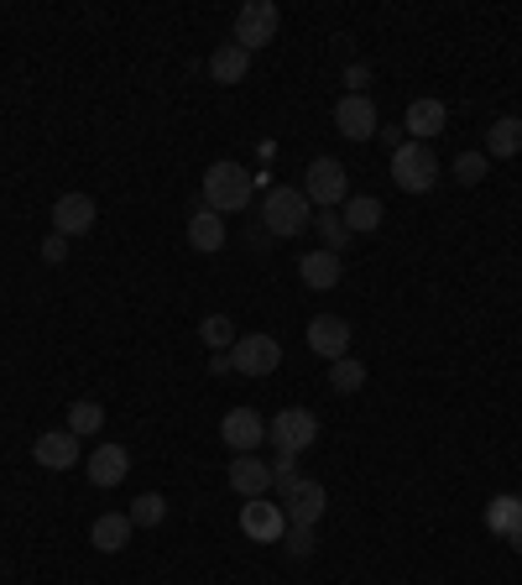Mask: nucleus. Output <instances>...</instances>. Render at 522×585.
<instances>
[{"mask_svg":"<svg viewBox=\"0 0 522 585\" xmlns=\"http://www.w3.org/2000/svg\"><path fill=\"white\" fill-rule=\"evenodd\" d=\"M486 167H491V158H486V152H460V158H455V178L470 188V183L486 178Z\"/></svg>","mask_w":522,"mask_h":585,"instance_id":"c756f323","label":"nucleus"},{"mask_svg":"<svg viewBox=\"0 0 522 585\" xmlns=\"http://www.w3.org/2000/svg\"><path fill=\"white\" fill-rule=\"evenodd\" d=\"M335 131H340L345 142H371V137L382 131V121H377V105L366 100V95H345V100L335 105Z\"/></svg>","mask_w":522,"mask_h":585,"instance_id":"6e6552de","label":"nucleus"},{"mask_svg":"<svg viewBox=\"0 0 522 585\" xmlns=\"http://www.w3.org/2000/svg\"><path fill=\"white\" fill-rule=\"evenodd\" d=\"M100 424H105V408L100 403H89V398H84V403L68 408V434H74V440H84V434H100Z\"/></svg>","mask_w":522,"mask_h":585,"instance_id":"bb28decb","label":"nucleus"},{"mask_svg":"<svg viewBox=\"0 0 522 585\" xmlns=\"http://www.w3.org/2000/svg\"><path fill=\"white\" fill-rule=\"evenodd\" d=\"M251 199H257V178L246 173L241 162L220 158L209 173H204V209L236 215V209H251Z\"/></svg>","mask_w":522,"mask_h":585,"instance_id":"f257e3e1","label":"nucleus"},{"mask_svg":"<svg viewBox=\"0 0 522 585\" xmlns=\"http://www.w3.org/2000/svg\"><path fill=\"white\" fill-rule=\"evenodd\" d=\"M507 544H512V549L522 554V528H512V533H507Z\"/></svg>","mask_w":522,"mask_h":585,"instance_id":"c9c22d12","label":"nucleus"},{"mask_svg":"<svg viewBox=\"0 0 522 585\" xmlns=\"http://www.w3.org/2000/svg\"><path fill=\"white\" fill-rule=\"evenodd\" d=\"M308 220H314V215H308L303 188H293V183L267 188V199H261V225H267V236H303Z\"/></svg>","mask_w":522,"mask_h":585,"instance_id":"f03ea898","label":"nucleus"},{"mask_svg":"<svg viewBox=\"0 0 522 585\" xmlns=\"http://www.w3.org/2000/svg\"><path fill=\"white\" fill-rule=\"evenodd\" d=\"M407 131H413V142H434L444 126H449V110H444V100H413L407 105Z\"/></svg>","mask_w":522,"mask_h":585,"instance_id":"6ab92c4d","label":"nucleus"},{"mask_svg":"<svg viewBox=\"0 0 522 585\" xmlns=\"http://www.w3.org/2000/svg\"><path fill=\"white\" fill-rule=\"evenodd\" d=\"M188 246L194 251H220L225 246V215H215V209H194V220H188Z\"/></svg>","mask_w":522,"mask_h":585,"instance_id":"aec40b11","label":"nucleus"},{"mask_svg":"<svg viewBox=\"0 0 522 585\" xmlns=\"http://www.w3.org/2000/svg\"><path fill=\"white\" fill-rule=\"evenodd\" d=\"M392 178H398L402 194H428L439 183V158L428 142H402L392 152Z\"/></svg>","mask_w":522,"mask_h":585,"instance_id":"7ed1b4c3","label":"nucleus"},{"mask_svg":"<svg viewBox=\"0 0 522 585\" xmlns=\"http://www.w3.org/2000/svg\"><path fill=\"white\" fill-rule=\"evenodd\" d=\"M95 215H100V209H95L89 194H63V199L53 204V230H58L63 241H68V236H84V230H95Z\"/></svg>","mask_w":522,"mask_h":585,"instance_id":"f8f14e48","label":"nucleus"},{"mask_svg":"<svg viewBox=\"0 0 522 585\" xmlns=\"http://www.w3.org/2000/svg\"><path fill=\"white\" fill-rule=\"evenodd\" d=\"M220 440L236 449V455H257L261 444H267V424H261L257 408H230L220 419Z\"/></svg>","mask_w":522,"mask_h":585,"instance_id":"1a4fd4ad","label":"nucleus"},{"mask_svg":"<svg viewBox=\"0 0 522 585\" xmlns=\"http://www.w3.org/2000/svg\"><path fill=\"white\" fill-rule=\"evenodd\" d=\"M241 533L246 539H257V544H278L282 533H287V512H282V502H267V497L246 502L241 507Z\"/></svg>","mask_w":522,"mask_h":585,"instance_id":"9d476101","label":"nucleus"},{"mask_svg":"<svg viewBox=\"0 0 522 585\" xmlns=\"http://www.w3.org/2000/svg\"><path fill=\"white\" fill-rule=\"evenodd\" d=\"M314 440H319V413H308V408H282L267 424V444L282 449V455H303Z\"/></svg>","mask_w":522,"mask_h":585,"instance_id":"20e7f679","label":"nucleus"},{"mask_svg":"<svg viewBox=\"0 0 522 585\" xmlns=\"http://www.w3.org/2000/svg\"><path fill=\"white\" fill-rule=\"evenodd\" d=\"M303 199L319 204V209L345 204V162L340 158H314L308 162V173H303Z\"/></svg>","mask_w":522,"mask_h":585,"instance_id":"0eeeda50","label":"nucleus"},{"mask_svg":"<svg viewBox=\"0 0 522 585\" xmlns=\"http://www.w3.org/2000/svg\"><path fill=\"white\" fill-rule=\"evenodd\" d=\"M246 68H251V53L236 47V42H225V47H215V58H209V79L215 84H241Z\"/></svg>","mask_w":522,"mask_h":585,"instance_id":"4be33fe9","label":"nucleus"},{"mask_svg":"<svg viewBox=\"0 0 522 585\" xmlns=\"http://www.w3.org/2000/svg\"><path fill=\"white\" fill-rule=\"evenodd\" d=\"M278 26H282V11L272 0H246L241 11H236V47L257 53V47H267V42L278 37Z\"/></svg>","mask_w":522,"mask_h":585,"instance_id":"39448f33","label":"nucleus"},{"mask_svg":"<svg viewBox=\"0 0 522 585\" xmlns=\"http://www.w3.org/2000/svg\"><path fill=\"white\" fill-rule=\"evenodd\" d=\"M32 461L47 465V470H68V465H79V440L68 429H53V434H42L32 444Z\"/></svg>","mask_w":522,"mask_h":585,"instance_id":"f3484780","label":"nucleus"},{"mask_svg":"<svg viewBox=\"0 0 522 585\" xmlns=\"http://www.w3.org/2000/svg\"><path fill=\"white\" fill-rule=\"evenodd\" d=\"M230 361H236L241 377H272L282 366V345H278V335H236Z\"/></svg>","mask_w":522,"mask_h":585,"instance_id":"423d86ee","label":"nucleus"},{"mask_svg":"<svg viewBox=\"0 0 522 585\" xmlns=\"http://www.w3.org/2000/svg\"><path fill=\"white\" fill-rule=\"evenodd\" d=\"M199 335H204V345H215V350H230V345H236V324L225 319V314H209V319L199 324Z\"/></svg>","mask_w":522,"mask_h":585,"instance_id":"c85d7f7f","label":"nucleus"},{"mask_svg":"<svg viewBox=\"0 0 522 585\" xmlns=\"http://www.w3.org/2000/svg\"><path fill=\"white\" fill-rule=\"evenodd\" d=\"M329 387H335V392H361L366 387V366L361 361H350V356H340V361H329Z\"/></svg>","mask_w":522,"mask_h":585,"instance_id":"a878e982","label":"nucleus"},{"mask_svg":"<svg viewBox=\"0 0 522 585\" xmlns=\"http://www.w3.org/2000/svg\"><path fill=\"white\" fill-rule=\"evenodd\" d=\"M298 455H282L278 449V461H272V491H278L282 502H287V497H293V491H298Z\"/></svg>","mask_w":522,"mask_h":585,"instance_id":"cd10ccee","label":"nucleus"},{"mask_svg":"<svg viewBox=\"0 0 522 585\" xmlns=\"http://www.w3.org/2000/svg\"><path fill=\"white\" fill-rule=\"evenodd\" d=\"M225 481H230V491H236V497L257 502V497H267V491H272V461H261V455H236V461H230V470H225Z\"/></svg>","mask_w":522,"mask_h":585,"instance_id":"9b49d317","label":"nucleus"},{"mask_svg":"<svg viewBox=\"0 0 522 585\" xmlns=\"http://www.w3.org/2000/svg\"><path fill=\"white\" fill-rule=\"evenodd\" d=\"M131 518L126 512H100L95 523H89V544L100 549V554H121L126 544H131Z\"/></svg>","mask_w":522,"mask_h":585,"instance_id":"a211bd4d","label":"nucleus"},{"mask_svg":"<svg viewBox=\"0 0 522 585\" xmlns=\"http://www.w3.org/2000/svg\"><path fill=\"white\" fill-rule=\"evenodd\" d=\"M282 544H287V554H298V560H308V554H314V528H293V523H287V533H282Z\"/></svg>","mask_w":522,"mask_h":585,"instance_id":"2f4dec72","label":"nucleus"},{"mask_svg":"<svg viewBox=\"0 0 522 585\" xmlns=\"http://www.w3.org/2000/svg\"><path fill=\"white\" fill-rule=\"evenodd\" d=\"M137 528H157L162 518H167V497L162 491H141L137 502H131V512H126Z\"/></svg>","mask_w":522,"mask_h":585,"instance_id":"393cba45","label":"nucleus"},{"mask_svg":"<svg viewBox=\"0 0 522 585\" xmlns=\"http://www.w3.org/2000/svg\"><path fill=\"white\" fill-rule=\"evenodd\" d=\"M345 79H350V89L361 95V89H366V79H371V68H366V63H350V68H345Z\"/></svg>","mask_w":522,"mask_h":585,"instance_id":"72a5a7b5","label":"nucleus"},{"mask_svg":"<svg viewBox=\"0 0 522 585\" xmlns=\"http://www.w3.org/2000/svg\"><path fill=\"white\" fill-rule=\"evenodd\" d=\"M308 345L319 350L324 361H340L345 350H350V324L340 314H314L308 319Z\"/></svg>","mask_w":522,"mask_h":585,"instance_id":"ddd939ff","label":"nucleus"},{"mask_svg":"<svg viewBox=\"0 0 522 585\" xmlns=\"http://www.w3.org/2000/svg\"><path fill=\"white\" fill-rule=\"evenodd\" d=\"M486 528L497 533V539H507L512 528H522V497H491V507H486Z\"/></svg>","mask_w":522,"mask_h":585,"instance_id":"b1692460","label":"nucleus"},{"mask_svg":"<svg viewBox=\"0 0 522 585\" xmlns=\"http://www.w3.org/2000/svg\"><path fill=\"white\" fill-rule=\"evenodd\" d=\"M225 371H236V361H230V350H215L209 356V377H225Z\"/></svg>","mask_w":522,"mask_h":585,"instance_id":"f704fd0d","label":"nucleus"},{"mask_svg":"<svg viewBox=\"0 0 522 585\" xmlns=\"http://www.w3.org/2000/svg\"><path fill=\"white\" fill-rule=\"evenodd\" d=\"M298 278H303V288H314V293H329V288L345 278V262L335 257V251H303Z\"/></svg>","mask_w":522,"mask_h":585,"instance_id":"dca6fc26","label":"nucleus"},{"mask_svg":"<svg viewBox=\"0 0 522 585\" xmlns=\"http://www.w3.org/2000/svg\"><path fill=\"white\" fill-rule=\"evenodd\" d=\"M345 230L350 236H366V230H377L382 225V199H371V194H356V199H345Z\"/></svg>","mask_w":522,"mask_h":585,"instance_id":"5701e85b","label":"nucleus"},{"mask_svg":"<svg viewBox=\"0 0 522 585\" xmlns=\"http://www.w3.org/2000/svg\"><path fill=\"white\" fill-rule=\"evenodd\" d=\"M324 507H329V491H324L319 481H298V491L282 502V512H287L293 528H314L324 518Z\"/></svg>","mask_w":522,"mask_h":585,"instance_id":"2eb2a0df","label":"nucleus"},{"mask_svg":"<svg viewBox=\"0 0 522 585\" xmlns=\"http://www.w3.org/2000/svg\"><path fill=\"white\" fill-rule=\"evenodd\" d=\"M522 152V116H502L486 126V158H518Z\"/></svg>","mask_w":522,"mask_h":585,"instance_id":"412c9836","label":"nucleus"},{"mask_svg":"<svg viewBox=\"0 0 522 585\" xmlns=\"http://www.w3.org/2000/svg\"><path fill=\"white\" fill-rule=\"evenodd\" d=\"M319 230H324V251H335V257H340V251H345V236H350V230H345V220L335 215V209H324V215H319Z\"/></svg>","mask_w":522,"mask_h":585,"instance_id":"7c9ffc66","label":"nucleus"},{"mask_svg":"<svg viewBox=\"0 0 522 585\" xmlns=\"http://www.w3.org/2000/svg\"><path fill=\"white\" fill-rule=\"evenodd\" d=\"M42 262H53V267H58V262H68V241H63L58 230H53V236L42 241Z\"/></svg>","mask_w":522,"mask_h":585,"instance_id":"473e14b6","label":"nucleus"},{"mask_svg":"<svg viewBox=\"0 0 522 585\" xmlns=\"http://www.w3.org/2000/svg\"><path fill=\"white\" fill-rule=\"evenodd\" d=\"M84 470H89V481L100 486V491H110V486L126 481V470H131V455H126V444H95V455L84 461Z\"/></svg>","mask_w":522,"mask_h":585,"instance_id":"4468645a","label":"nucleus"}]
</instances>
